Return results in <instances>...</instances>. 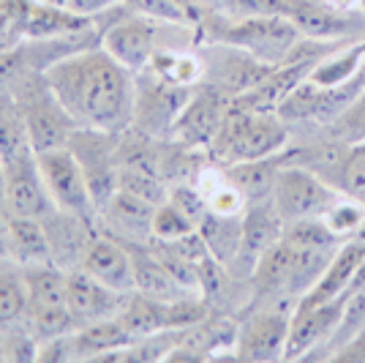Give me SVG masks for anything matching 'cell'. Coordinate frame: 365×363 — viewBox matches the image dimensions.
<instances>
[{
    "instance_id": "obj_4",
    "label": "cell",
    "mask_w": 365,
    "mask_h": 363,
    "mask_svg": "<svg viewBox=\"0 0 365 363\" xmlns=\"http://www.w3.org/2000/svg\"><path fill=\"white\" fill-rule=\"evenodd\" d=\"M28 284V312L25 328L41 342L49 336L74 331V322L66 303V271L55 262L22 268Z\"/></svg>"
},
{
    "instance_id": "obj_35",
    "label": "cell",
    "mask_w": 365,
    "mask_h": 363,
    "mask_svg": "<svg viewBox=\"0 0 365 363\" xmlns=\"http://www.w3.org/2000/svg\"><path fill=\"white\" fill-rule=\"evenodd\" d=\"M118 189L148 199L153 205H161V202H167V197H169V183L164 181L161 175H155L150 169H142V166H131V164L118 166Z\"/></svg>"
},
{
    "instance_id": "obj_45",
    "label": "cell",
    "mask_w": 365,
    "mask_h": 363,
    "mask_svg": "<svg viewBox=\"0 0 365 363\" xmlns=\"http://www.w3.org/2000/svg\"><path fill=\"white\" fill-rule=\"evenodd\" d=\"M9 25H11V14H9V11H0V41H3V39H6V28H9Z\"/></svg>"
},
{
    "instance_id": "obj_37",
    "label": "cell",
    "mask_w": 365,
    "mask_h": 363,
    "mask_svg": "<svg viewBox=\"0 0 365 363\" xmlns=\"http://www.w3.org/2000/svg\"><path fill=\"white\" fill-rule=\"evenodd\" d=\"M194 229H197V224L182 211H178L169 199L161 202V205H155V213H153V241H178V238H185Z\"/></svg>"
},
{
    "instance_id": "obj_24",
    "label": "cell",
    "mask_w": 365,
    "mask_h": 363,
    "mask_svg": "<svg viewBox=\"0 0 365 363\" xmlns=\"http://www.w3.org/2000/svg\"><path fill=\"white\" fill-rule=\"evenodd\" d=\"M131 252V265H134V289L150 298H164V301H178L188 298L194 292L182 289L175 276L167 271V265L155 254L150 243H125Z\"/></svg>"
},
{
    "instance_id": "obj_39",
    "label": "cell",
    "mask_w": 365,
    "mask_h": 363,
    "mask_svg": "<svg viewBox=\"0 0 365 363\" xmlns=\"http://www.w3.org/2000/svg\"><path fill=\"white\" fill-rule=\"evenodd\" d=\"M363 331H365V289H357V292H351L349 298L344 301V314H341L338 325H335L333 342L335 344H349Z\"/></svg>"
},
{
    "instance_id": "obj_9",
    "label": "cell",
    "mask_w": 365,
    "mask_h": 363,
    "mask_svg": "<svg viewBox=\"0 0 365 363\" xmlns=\"http://www.w3.org/2000/svg\"><path fill=\"white\" fill-rule=\"evenodd\" d=\"M36 159H38V169H41V178H44L46 192L55 202V208L96 222V199H93L88 178H85L71 148L63 145V148L41 151L36 153Z\"/></svg>"
},
{
    "instance_id": "obj_44",
    "label": "cell",
    "mask_w": 365,
    "mask_h": 363,
    "mask_svg": "<svg viewBox=\"0 0 365 363\" xmlns=\"http://www.w3.org/2000/svg\"><path fill=\"white\" fill-rule=\"evenodd\" d=\"M9 224H11V211H9V197H6V178H3V169H0V252H3V243H6Z\"/></svg>"
},
{
    "instance_id": "obj_49",
    "label": "cell",
    "mask_w": 365,
    "mask_h": 363,
    "mask_svg": "<svg viewBox=\"0 0 365 363\" xmlns=\"http://www.w3.org/2000/svg\"><path fill=\"white\" fill-rule=\"evenodd\" d=\"M182 6H191V0H180ZM191 9H194V6H191Z\"/></svg>"
},
{
    "instance_id": "obj_46",
    "label": "cell",
    "mask_w": 365,
    "mask_h": 363,
    "mask_svg": "<svg viewBox=\"0 0 365 363\" xmlns=\"http://www.w3.org/2000/svg\"><path fill=\"white\" fill-rule=\"evenodd\" d=\"M330 6H335V9H349V6H354L357 0H327Z\"/></svg>"
},
{
    "instance_id": "obj_15",
    "label": "cell",
    "mask_w": 365,
    "mask_h": 363,
    "mask_svg": "<svg viewBox=\"0 0 365 363\" xmlns=\"http://www.w3.org/2000/svg\"><path fill=\"white\" fill-rule=\"evenodd\" d=\"M153 213H155L153 202L115 189V194L96 213V227L123 243H150Z\"/></svg>"
},
{
    "instance_id": "obj_40",
    "label": "cell",
    "mask_w": 365,
    "mask_h": 363,
    "mask_svg": "<svg viewBox=\"0 0 365 363\" xmlns=\"http://www.w3.org/2000/svg\"><path fill=\"white\" fill-rule=\"evenodd\" d=\"M131 11L153 19H164V22H178V25H188L194 19V9L182 6L180 0H123Z\"/></svg>"
},
{
    "instance_id": "obj_12",
    "label": "cell",
    "mask_w": 365,
    "mask_h": 363,
    "mask_svg": "<svg viewBox=\"0 0 365 363\" xmlns=\"http://www.w3.org/2000/svg\"><path fill=\"white\" fill-rule=\"evenodd\" d=\"M199 58L205 66V74L210 76V85L227 91L229 96H240V93L257 88L259 82L275 69V66L259 61L240 46L224 44V41H215Z\"/></svg>"
},
{
    "instance_id": "obj_41",
    "label": "cell",
    "mask_w": 365,
    "mask_h": 363,
    "mask_svg": "<svg viewBox=\"0 0 365 363\" xmlns=\"http://www.w3.org/2000/svg\"><path fill=\"white\" fill-rule=\"evenodd\" d=\"M169 202L178 208V211H182L194 224L199 227V222L210 213V205H207V197L199 192L197 186L191 181H185V183H172L169 186Z\"/></svg>"
},
{
    "instance_id": "obj_47",
    "label": "cell",
    "mask_w": 365,
    "mask_h": 363,
    "mask_svg": "<svg viewBox=\"0 0 365 363\" xmlns=\"http://www.w3.org/2000/svg\"><path fill=\"white\" fill-rule=\"evenodd\" d=\"M0 361H6V339H3V331H0Z\"/></svg>"
},
{
    "instance_id": "obj_1",
    "label": "cell",
    "mask_w": 365,
    "mask_h": 363,
    "mask_svg": "<svg viewBox=\"0 0 365 363\" xmlns=\"http://www.w3.org/2000/svg\"><path fill=\"white\" fill-rule=\"evenodd\" d=\"M44 76L79 126L125 131L134 123L137 74L101 44L63 55L46 66Z\"/></svg>"
},
{
    "instance_id": "obj_31",
    "label": "cell",
    "mask_w": 365,
    "mask_h": 363,
    "mask_svg": "<svg viewBox=\"0 0 365 363\" xmlns=\"http://www.w3.org/2000/svg\"><path fill=\"white\" fill-rule=\"evenodd\" d=\"M145 69L153 71L155 76H161L164 82L185 85V88H194L199 79L205 76V66H202L199 55L182 52V49H172V46L158 49Z\"/></svg>"
},
{
    "instance_id": "obj_20",
    "label": "cell",
    "mask_w": 365,
    "mask_h": 363,
    "mask_svg": "<svg viewBox=\"0 0 365 363\" xmlns=\"http://www.w3.org/2000/svg\"><path fill=\"white\" fill-rule=\"evenodd\" d=\"M41 222L46 227L49 249H52V262L61 265L63 271L76 268L85 249L91 246L93 235L98 232L96 222L85 219V216H76V213L61 211V208H55Z\"/></svg>"
},
{
    "instance_id": "obj_38",
    "label": "cell",
    "mask_w": 365,
    "mask_h": 363,
    "mask_svg": "<svg viewBox=\"0 0 365 363\" xmlns=\"http://www.w3.org/2000/svg\"><path fill=\"white\" fill-rule=\"evenodd\" d=\"M327 129H330V136L346 145H365V91Z\"/></svg>"
},
{
    "instance_id": "obj_33",
    "label": "cell",
    "mask_w": 365,
    "mask_h": 363,
    "mask_svg": "<svg viewBox=\"0 0 365 363\" xmlns=\"http://www.w3.org/2000/svg\"><path fill=\"white\" fill-rule=\"evenodd\" d=\"M281 241H287L294 249H338L344 238L327 224L324 216H308V219L287 222Z\"/></svg>"
},
{
    "instance_id": "obj_23",
    "label": "cell",
    "mask_w": 365,
    "mask_h": 363,
    "mask_svg": "<svg viewBox=\"0 0 365 363\" xmlns=\"http://www.w3.org/2000/svg\"><path fill=\"white\" fill-rule=\"evenodd\" d=\"M363 259H365V238H354V241L341 243L338 252L333 254V259H330V265L319 276V282L308 289L297 303L317 306V303H330L344 298Z\"/></svg>"
},
{
    "instance_id": "obj_48",
    "label": "cell",
    "mask_w": 365,
    "mask_h": 363,
    "mask_svg": "<svg viewBox=\"0 0 365 363\" xmlns=\"http://www.w3.org/2000/svg\"><path fill=\"white\" fill-rule=\"evenodd\" d=\"M6 262H9V257H6L3 252H0V271H3V265H6Z\"/></svg>"
},
{
    "instance_id": "obj_18",
    "label": "cell",
    "mask_w": 365,
    "mask_h": 363,
    "mask_svg": "<svg viewBox=\"0 0 365 363\" xmlns=\"http://www.w3.org/2000/svg\"><path fill=\"white\" fill-rule=\"evenodd\" d=\"M76 268L91 273L93 279H98L101 284L118 292H134V265H131L128 246L101 229L93 235L91 246L85 249Z\"/></svg>"
},
{
    "instance_id": "obj_17",
    "label": "cell",
    "mask_w": 365,
    "mask_h": 363,
    "mask_svg": "<svg viewBox=\"0 0 365 363\" xmlns=\"http://www.w3.org/2000/svg\"><path fill=\"white\" fill-rule=\"evenodd\" d=\"M125 295L128 292H118V289L101 284L82 268L66 271V303H68V314H71L74 328H85L98 319L115 317L120 312Z\"/></svg>"
},
{
    "instance_id": "obj_8",
    "label": "cell",
    "mask_w": 365,
    "mask_h": 363,
    "mask_svg": "<svg viewBox=\"0 0 365 363\" xmlns=\"http://www.w3.org/2000/svg\"><path fill=\"white\" fill-rule=\"evenodd\" d=\"M68 148L76 156L82 166L91 194L96 199V213L107 202L115 189H118V166H120V131H101V129H88L79 126Z\"/></svg>"
},
{
    "instance_id": "obj_16",
    "label": "cell",
    "mask_w": 365,
    "mask_h": 363,
    "mask_svg": "<svg viewBox=\"0 0 365 363\" xmlns=\"http://www.w3.org/2000/svg\"><path fill=\"white\" fill-rule=\"evenodd\" d=\"M6 178V197L11 216H28V219H46L55 211V202L46 192V183L38 169L36 153L22 156L16 161L0 164Z\"/></svg>"
},
{
    "instance_id": "obj_10",
    "label": "cell",
    "mask_w": 365,
    "mask_h": 363,
    "mask_svg": "<svg viewBox=\"0 0 365 363\" xmlns=\"http://www.w3.org/2000/svg\"><path fill=\"white\" fill-rule=\"evenodd\" d=\"M232 101H235V96H229L227 91L215 88L210 82L202 88H194L169 131V139H178L197 151H205V148L210 151L213 139L224 126L227 112L232 109Z\"/></svg>"
},
{
    "instance_id": "obj_43",
    "label": "cell",
    "mask_w": 365,
    "mask_h": 363,
    "mask_svg": "<svg viewBox=\"0 0 365 363\" xmlns=\"http://www.w3.org/2000/svg\"><path fill=\"white\" fill-rule=\"evenodd\" d=\"M237 9H243L245 14H278L284 16L287 0H235Z\"/></svg>"
},
{
    "instance_id": "obj_14",
    "label": "cell",
    "mask_w": 365,
    "mask_h": 363,
    "mask_svg": "<svg viewBox=\"0 0 365 363\" xmlns=\"http://www.w3.org/2000/svg\"><path fill=\"white\" fill-rule=\"evenodd\" d=\"M289 319L292 314L281 312V309H267V312H259L245 319L237 328V339H235L237 361H284Z\"/></svg>"
},
{
    "instance_id": "obj_26",
    "label": "cell",
    "mask_w": 365,
    "mask_h": 363,
    "mask_svg": "<svg viewBox=\"0 0 365 363\" xmlns=\"http://www.w3.org/2000/svg\"><path fill=\"white\" fill-rule=\"evenodd\" d=\"M68 339H71V358L74 361H98V358H104L115 349L128 347L134 342V336L128 333V328L123 325V319L118 314L91 322L85 328H74L68 333Z\"/></svg>"
},
{
    "instance_id": "obj_30",
    "label": "cell",
    "mask_w": 365,
    "mask_h": 363,
    "mask_svg": "<svg viewBox=\"0 0 365 363\" xmlns=\"http://www.w3.org/2000/svg\"><path fill=\"white\" fill-rule=\"evenodd\" d=\"M199 235L205 238L210 254L218 262L229 265L235 254H237V246H240V235H243V213L240 216H224V213H207L202 222H199Z\"/></svg>"
},
{
    "instance_id": "obj_27",
    "label": "cell",
    "mask_w": 365,
    "mask_h": 363,
    "mask_svg": "<svg viewBox=\"0 0 365 363\" xmlns=\"http://www.w3.org/2000/svg\"><path fill=\"white\" fill-rule=\"evenodd\" d=\"M294 259L297 252L287 241H275L262 257L251 273V284L257 295H284L289 298V284L294 276Z\"/></svg>"
},
{
    "instance_id": "obj_11",
    "label": "cell",
    "mask_w": 365,
    "mask_h": 363,
    "mask_svg": "<svg viewBox=\"0 0 365 363\" xmlns=\"http://www.w3.org/2000/svg\"><path fill=\"white\" fill-rule=\"evenodd\" d=\"M191 91L194 88L164 82L161 76H155L148 69L137 71V104H134L131 126L145 134L158 136V139L169 136Z\"/></svg>"
},
{
    "instance_id": "obj_34",
    "label": "cell",
    "mask_w": 365,
    "mask_h": 363,
    "mask_svg": "<svg viewBox=\"0 0 365 363\" xmlns=\"http://www.w3.org/2000/svg\"><path fill=\"white\" fill-rule=\"evenodd\" d=\"M365 66V41L349 46L346 52H330L327 58H322L314 71L308 74V79H314L322 88H330V85H341L351 76L357 74Z\"/></svg>"
},
{
    "instance_id": "obj_3",
    "label": "cell",
    "mask_w": 365,
    "mask_h": 363,
    "mask_svg": "<svg viewBox=\"0 0 365 363\" xmlns=\"http://www.w3.org/2000/svg\"><path fill=\"white\" fill-rule=\"evenodd\" d=\"M16 106L25 118L28 134H31L33 151H52L68 145V139L79 129V123L68 115L61 99L49 88L44 71H28L14 82L11 88Z\"/></svg>"
},
{
    "instance_id": "obj_2",
    "label": "cell",
    "mask_w": 365,
    "mask_h": 363,
    "mask_svg": "<svg viewBox=\"0 0 365 363\" xmlns=\"http://www.w3.org/2000/svg\"><path fill=\"white\" fill-rule=\"evenodd\" d=\"M289 139L287 121L275 112H257L232 101V109L224 118V126L210 145V156L224 166L251 159H264L284 151Z\"/></svg>"
},
{
    "instance_id": "obj_32",
    "label": "cell",
    "mask_w": 365,
    "mask_h": 363,
    "mask_svg": "<svg viewBox=\"0 0 365 363\" xmlns=\"http://www.w3.org/2000/svg\"><path fill=\"white\" fill-rule=\"evenodd\" d=\"M28 312V284L25 273L11 259L0 271V331H9L14 325H25Z\"/></svg>"
},
{
    "instance_id": "obj_21",
    "label": "cell",
    "mask_w": 365,
    "mask_h": 363,
    "mask_svg": "<svg viewBox=\"0 0 365 363\" xmlns=\"http://www.w3.org/2000/svg\"><path fill=\"white\" fill-rule=\"evenodd\" d=\"M284 16L294 22L303 39H317V41L341 39L354 31V22L346 14V9H335L327 0H287Z\"/></svg>"
},
{
    "instance_id": "obj_29",
    "label": "cell",
    "mask_w": 365,
    "mask_h": 363,
    "mask_svg": "<svg viewBox=\"0 0 365 363\" xmlns=\"http://www.w3.org/2000/svg\"><path fill=\"white\" fill-rule=\"evenodd\" d=\"M33 142L28 134L25 118L16 106L11 93H0V164L16 161L22 156H31Z\"/></svg>"
},
{
    "instance_id": "obj_22",
    "label": "cell",
    "mask_w": 365,
    "mask_h": 363,
    "mask_svg": "<svg viewBox=\"0 0 365 363\" xmlns=\"http://www.w3.org/2000/svg\"><path fill=\"white\" fill-rule=\"evenodd\" d=\"M14 25L25 39H63V36H79L93 25L91 16H79L58 3H28Z\"/></svg>"
},
{
    "instance_id": "obj_5",
    "label": "cell",
    "mask_w": 365,
    "mask_h": 363,
    "mask_svg": "<svg viewBox=\"0 0 365 363\" xmlns=\"http://www.w3.org/2000/svg\"><path fill=\"white\" fill-rule=\"evenodd\" d=\"M213 39L224 41V44L240 46L270 66H281L289 61L292 49L300 44L303 36L287 16L248 14L245 19L221 25L218 31H213Z\"/></svg>"
},
{
    "instance_id": "obj_6",
    "label": "cell",
    "mask_w": 365,
    "mask_h": 363,
    "mask_svg": "<svg viewBox=\"0 0 365 363\" xmlns=\"http://www.w3.org/2000/svg\"><path fill=\"white\" fill-rule=\"evenodd\" d=\"M341 189L319 178L303 164H281L273 186V205L278 216L287 222L308 219V216H324L341 199Z\"/></svg>"
},
{
    "instance_id": "obj_7",
    "label": "cell",
    "mask_w": 365,
    "mask_h": 363,
    "mask_svg": "<svg viewBox=\"0 0 365 363\" xmlns=\"http://www.w3.org/2000/svg\"><path fill=\"white\" fill-rule=\"evenodd\" d=\"M172 25H178V22H164V19L137 14L123 3V14H118V19L104 31L98 44L137 74L150 63V58L158 49L169 46L164 44V31Z\"/></svg>"
},
{
    "instance_id": "obj_19",
    "label": "cell",
    "mask_w": 365,
    "mask_h": 363,
    "mask_svg": "<svg viewBox=\"0 0 365 363\" xmlns=\"http://www.w3.org/2000/svg\"><path fill=\"white\" fill-rule=\"evenodd\" d=\"M341 314H344V298L330 301V303H317V306L294 303L284 361H297V358H303V355H308L319 342H324L327 336H333Z\"/></svg>"
},
{
    "instance_id": "obj_13",
    "label": "cell",
    "mask_w": 365,
    "mask_h": 363,
    "mask_svg": "<svg viewBox=\"0 0 365 363\" xmlns=\"http://www.w3.org/2000/svg\"><path fill=\"white\" fill-rule=\"evenodd\" d=\"M281 232H284V219L275 211L273 199L248 202V208H245V213H243L240 246H237L235 259L227 265V271L235 273V276L251 279V273L257 268L259 257H262L275 241H281Z\"/></svg>"
},
{
    "instance_id": "obj_25",
    "label": "cell",
    "mask_w": 365,
    "mask_h": 363,
    "mask_svg": "<svg viewBox=\"0 0 365 363\" xmlns=\"http://www.w3.org/2000/svg\"><path fill=\"white\" fill-rule=\"evenodd\" d=\"M3 254L19 268L52 262V249H49L44 222L28 219V216H11L6 243H3Z\"/></svg>"
},
{
    "instance_id": "obj_36",
    "label": "cell",
    "mask_w": 365,
    "mask_h": 363,
    "mask_svg": "<svg viewBox=\"0 0 365 363\" xmlns=\"http://www.w3.org/2000/svg\"><path fill=\"white\" fill-rule=\"evenodd\" d=\"M317 106H319V85L305 76L303 82L278 104L275 115L287 123L314 121V118H317Z\"/></svg>"
},
{
    "instance_id": "obj_28",
    "label": "cell",
    "mask_w": 365,
    "mask_h": 363,
    "mask_svg": "<svg viewBox=\"0 0 365 363\" xmlns=\"http://www.w3.org/2000/svg\"><path fill=\"white\" fill-rule=\"evenodd\" d=\"M284 164V156H264V159H251V161H237V164L224 166L232 186L245 197V202H262L273 197L275 175Z\"/></svg>"
},
{
    "instance_id": "obj_42",
    "label": "cell",
    "mask_w": 365,
    "mask_h": 363,
    "mask_svg": "<svg viewBox=\"0 0 365 363\" xmlns=\"http://www.w3.org/2000/svg\"><path fill=\"white\" fill-rule=\"evenodd\" d=\"M341 192L365 205V145H351L344 178H341Z\"/></svg>"
}]
</instances>
